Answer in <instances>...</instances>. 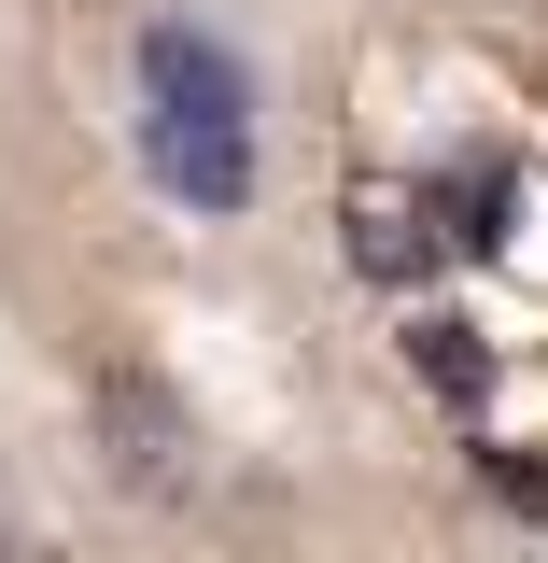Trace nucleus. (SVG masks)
<instances>
[{
  "label": "nucleus",
  "instance_id": "1",
  "mask_svg": "<svg viewBox=\"0 0 548 563\" xmlns=\"http://www.w3.org/2000/svg\"><path fill=\"white\" fill-rule=\"evenodd\" d=\"M127 70H141V169H155V198H183L198 225L254 211L268 155H254V70H239V43H211L198 14H141Z\"/></svg>",
  "mask_w": 548,
  "mask_h": 563
},
{
  "label": "nucleus",
  "instance_id": "4",
  "mask_svg": "<svg viewBox=\"0 0 548 563\" xmlns=\"http://www.w3.org/2000/svg\"><path fill=\"white\" fill-rule=\"evenodd\" d=\"M338 254L366 282H422V268H436V225H422L409 184H351V198H338Z\"/></svg>",
  "mask_w": 548,
  "mask_h": 563
},
{
  "label": "nucleus",
  "instance_id": "3",
  "mask_svg": "<svg viewBox=\"0 0 548 563\" xmlns=\"http://www.w3.org/2000/svg\"><path fill=\"white\" fill-rule=\"evenodd\" d=\"M99 437H113V479H141V493H183V409L141 380V366H99Z\"/></svg>",
  "mask_w": 548,
  "mask_h": 563
},
{
  "label": "nucleus",
  "instance_id": "5",
  "mask_svg": "<svg viewBox=\"0 0 548 563\" xmlns=\"http://www.w3.org/2000/svg\"><path fill=\"white\" fill-rule=\"evenodd\" d=\"M409 366H422V395H450V409L492 395V339L465 324V310H409Z\"/></svg>",
  "mask_w": 548,
  "mask_h": 563
},
{
  "label": "nucleus",
  "instance_id": "2",
  "mask_svg": "<svg viewBox=\"0 0 548 563\" xmlns=\"http://www.w3.org/2000/svg\"><path fill=\"white\" fill-rule=\"evenodd\" d=\"M422 225H436V254H506L521 240V155H450L422 184Z\"/></svg>",
  "mask_w": 548,
  "mask_h": 563
},
{
  "label": "nucleus",
  "instance_id": "6",
  "mask_svg": "<svg viewBox=\"0 0 548 563\" xmlns=\"http://www.w3.org/2000/svg\"><path fill=\"white\" fill-rule=\"evenodd\" d=\"M479 465H492V493H506L521 521H548V465H521V451H479Z\"/></svg>",
  "mask_w": 548,
  "mask_h": 563
}]
</instances>
